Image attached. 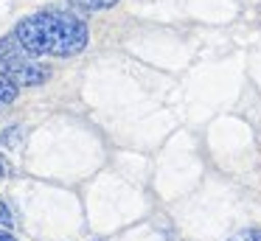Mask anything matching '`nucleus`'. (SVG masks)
<instances>
[{
  "instance_id": "obj_1",
  "label": "nucleus",
  "mask_w": 261,
  "mask_h": 241,
  "mask_svg": "<svg viewBox=\"0 0 261 241\" xmlns=\"http://www.w3.org/2000/svg\"><path fill=\"white\" fill-rule=\"evenodd\" d=\"M17 39L31 50V53L42 56H73L85 50L87 45V25L70 14H57V11H40L14 28Z\"/></svg>"
},
{
  "instance_id": "obj_2",
  "label": "nucleus",
  "mask_w": 261,
  "mask_h": 241,
  "mask_svg": "<svg viewBox=\"0 0 261 241\" xmlns=\"http://www.w3.org/2000/svg\"><path fill=\"white\" fill-rule=\"evenodd\" d=\"M34 56L37 53L25 50V53L14 56V59L0 62V70L9 73V76H12L17 84H23V87H37V84H42L48 76H51V70H48L45 65H40Z\"/></svg>"
},
{
  "instance_id": "obj_3",
  "label": "nucleus",
  "mask_w": 261,
  "mask_h": 241,
  "mask_svg": "<svg viewBox=\"0 0 261 241\" xmlns=\"http://www.w3.org/2000/svg\"><path fill=\"white\" fill-rule=\"evenodd\" d=\"M17 87H20V84L14 82L9 73L0 70V106H3V104H12V101L17 98Z\"/></svg>"
},
{
  "instance_id": "obj_4",
  "label": "nucleus",
  "mask_w": 261,
  "mask_h": 241,
  "mask_svg": "<svg viewBox=\"0 0 261 241\" xmlns=\"http://www.w3.org/2000/svg\"><path fill=\"white\" fill-rule=\"evenodd\" d=\"M76 9H85V11H101V9H113L118 0H70Z\"/></svg>"
},
{
  "instance_id": "obj_5",
  "label": "nucleus",
  "mask_w": 261,
  "mask_h": 241,
  "mask_svg": "<svg viewBox=\"0 0 261 241\" xmlns=\"http://www.w3.org/2000/svg\"><path fill=\"white\" fill-rule=\"evenodd\" d=\"M230 241H261V227H250V230H242L236 233Z\"/></svg>"
},
{
  "instance_id": "obj_6",
  "label": "nucleus",
  "mask_w": 261,
  "mask_h": 241,
  "mask_svg": "<svg viewBox=\"0 0 261 241\" xmlns=\"http://www.w3.org/2000/svg\"><path fill=\"white\" fill-rule=\"evenodd\" d=\"M0 224H3V227H14V216H12L6 202H0Z\"/></svg>"
},
{
  "instance_id": "obj_7",
  "label": "nucleus",
  "mask_w": 261,
  "mask_h": 241,
  "mask_svg": "<svg viewBox=\"0 0 261 241\" xmlns=\"http://www.w3.org/2000/svg\"><path fill=\"white\" fill-rule=\"evenodd\" d=\"M12 163L6 160V157H0V177H12Z\"/></svg>"
},
{
  "instance_id": "obj_8",
  "label": "nucleus",
  "mask_w": 261,
  "mask_h": 241,
  "mask_svg": "<svg viewBox=\"0 0 261 241\" xmlns=\"http://www.w3.org/2000/svg\"><path fill=\"white\" fill-rule=\"evenodd\" d=\"M0 241H17V238H14V235H9V233H3V230H0Z\"/></svg>"
}]
</instances>
